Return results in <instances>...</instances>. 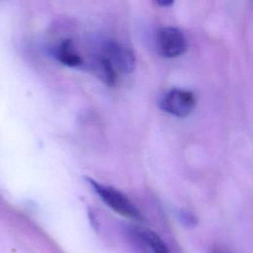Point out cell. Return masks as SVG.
Returning <instances> with one entry per match:
<instances>
[{"mask_svg":"<svg viewBox=\"0 0 253 253\" xmlns=\"http://www.w3.org/2000/svg\"><path fill=\"white\" fill-rule=\"evenodd\" d=\"M85 179L97 193L100 199L114 211L131 219H142L141 213L137 208L123 193L113 187L102 185L89 177H86Z\"/></svg>","mask_w":253,"mask_h":253,"instance_id":"1","label":"cell"},{"mask_svg":"<svg viewBox=\"0 0 253 253\" xmlns=\"http://www.w3.org/2000/svg\"><path fill=\"white\" fill-rule=\"evenodd\" d=\"M156 51L163 57L172 58L183 54L188 42L185 35L177 28L163 27L156 31L154 37Z\"/></svg>","mask_w":253,"mask_h":253,"instance_id":"2","label":"cell"},{"mask_svg":"<svg viewBox=\"0 0 253 253\" xmlns=\"http://www.w3.org/2000/svg\"><path fill=\"white\" fill-rule=\"evenodd\" d=\"M196 106V99L192 92L182 89L169 90L160 101V108L179 118L188 117Z\"/></svg>","mask_w":253,"mask_h":253,"instance_id":"3","label":"cell"},{"mask_svg":"<svg viewBox=\"0 0 253 253\" xmlns=\"http://www.w3.org/2000/svg\"><path fill=\"white\" fill-rule=\"evenodd\" d=\"M100 53L110 62L118 75L129 73L135 67L133 52L121 43L109 42L103 47Z\"/></svg>","mask_w":253,"mask_h":253,"instance_id":"4","label":"cell"},{"mask_svg":"<svg viewBox=\"0 0 253 253\" xmlns=\"http://www.w3.org/2000/svg\"><path fill=\"white\" fill-rule=\"evenodd\" d=\"M131 233L152 253H170L164 241L154 231L145 228H132Z\"/></svg>","mask_w":253,"mask_h":253,"instance_id":"5","label":"cell"},{"mask_svg":"<svg viewBox=\"0 0 253 253\" xmlns=\"http://www.w3.org/2000/svg\"><path fill=\"white\" fill-rule=\"evenodd\" d=\"M91 70L93 73L107 85L112 86L116 83L118 74L112 67L110 62L101 54H97L91 60Z\"/></svg>","mask_w":253,"mask_h":253,"instance_id":"6","label":"cell"},{"mask_svg":"<svg viewBox=\"0 0 253 253\" xmlns=\"http://www.w3.org/2000/svg\"><path fill=\"white\" fill-rule=\"evenodd\" d=\"M55 54L62 64L70 67H77L83 63L82 57L75 51L70 40H64L61 42L56 48Z\"/></svg>","mask_w":253,"mask_h":253,"instance_id":"7","label":"cell"},{"mask_svg":"<svg viewBox=\"0 0 253 253\" xmlns=\"http://www.w3.org/2000/svg\"><path fill=\"white\" fill-rule=\"evenodd\" d=\"M181 217H182L183 222H185V223H187V224H189V225L196 224V222H197L195 216L192 215L190 212H182Z\"/></svg>","mask_w":253,"mask_h":253,"instance_id":"8","label":"cell"},{"mask_svg":"<svg viewBox=\"0 0 253 253\" xmlns=\"http://www.w3.org/2000/svg\"><path fill=\"white\" fill-rule=\"evenodd\" d=\"M158 4H161V5H164V6H168V5L173 4V2H158Z\"/></svg>","mask_w":253,"mask_h":253,"instance_id":"9","label":"cell"},{"mask_svg":"<svg viewBox=\"0 0 253 253\" xmlns=\"http://www.w3.org/2000/svg\"><path fill=\"white\" fill-rule=\"evenodd\" d=\"M212 253H224V252H221V251H214V252H212Z\"/></svg>","mask_w":253,"mask_h":253,"instance_id":"10","label":"cell"}]
</instances>
